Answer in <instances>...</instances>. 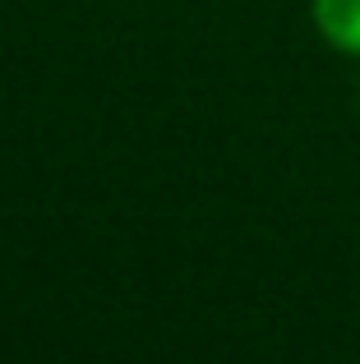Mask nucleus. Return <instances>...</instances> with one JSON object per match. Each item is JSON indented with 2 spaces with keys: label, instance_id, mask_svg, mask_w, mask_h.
<instances>
[{
  "label": "nucleus",
  "instance_id": "obj_1",
  "mask_svg": "<svg viewBox=\"0 0 360 364\" xmlns=\"http://www.w3.org/2000/svg\"><path fill=\"white\" fill-rule=\"evenodd\" d=\"M309 18L337 55L360 60V0H309Z\"/></svg>",
  "mask_w": 360,
  "mask_h": 364
}]
</instances>
